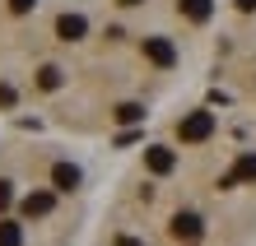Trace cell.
Instances as JSON below:
<instances>
[{"instance_id": "obj_1", "label": "cell", "mask_w": 256, "mask_h": 246, "mask_svg": "<svg viewBox=\"0 0 256 246\" xmlns=\"http://www.w3.org/2000/svg\"><path fill=\"white\" fill-rule=\"evenodd\" d=\"M177 135H182V144H200L214 135V116L210 112H186L182 121H177Z\"/></svg>"}, {"instance_id": "obj_2", "label": "cell", "mask_w": 256, "mask_h": 246, "mask_svg": "<svg viewBox=\"0 0 256 246\" xmlns=\"http://www.w3.org/2000/svg\"><path fill=\"white\" fill-rule=\"evenodd\" d=\"M144 56L154 60L158 70H172L177 65V47H172L168 37H144Z\"/></svg>"}, {"instance_id": "obj_3", "label": "cell", "mask_w": 256, "mask_h": 246, "mask_svg": "<svg viewBox=\"0 0 256 246\" xmlns=\"http://www.w3.org/2000/svg\"><path fill=\"white\" fill-rule=\"evenodd\" d=\"M200 233H205V223H200V214H172V237L177 242H200Z\"/></svg>"}, {"instance_id": "obj_4", "label": "cell", "mask_w": 256, "mask_h": 246, "mask_svg": "<svg viewBox=\"0 0 256 246\" xmlns=\"http://www.w3.org/2000/svg\"><path fill=\"white\" fill-rule=\"evenodd\" d=\"M144 167H149L154 177H168L172 167H177V153L163 149V144H149V149H144Z\"/></svg>"}, {"instance_id": "obj_5", "label": "cell", "mask_w": 256, "mask_h": 246, "mask_svg": "<svg viewBox=\"0 0 256 246\" xmlns=\"http://www.w3.org/2000/svg\"><path fill=\"white\" fill-rule=\"evenodd\" d=\"M84 14H61V19H56V37L61 42H74V37H84Z\"/></svg>"}, {"instance_id": "obj_6", "label": "cell", "mask_w": 256, "mask_h": 246, "mask_svg": "<svg viewBox=\"0 0 256 246\" xmlns=\"http://www.w3.org/2000/svg\"><path fill=\"white\" fill-rule=\"evenodd\" d=\"M42 214H52V191L24 195V219H42Z\"/></svg>"}, {"instance_id": "obj_7", "label": "cell", "mask_w": 256, "mask_h": 246, "mask_svg": "<svg viewBox=\"0 0 256 246\" xmlns=\"http://www.w3.org/2000/svg\"><path fill=\"white\" fill-rule=\"evenodd\" d=\"M52 181H56V191H74V186H80V167L56 163V167H52Z\"/></svg>"}, {"instance_id": "obj_8", "label": "cell", "mask_w": 256, "mask_h": 246, "mask_svg": "<svg viewBox=\"0 0 256 246\" xmlns=\"http://www.w3.org/2000/svg\"><path fill=\"white\" fill-rule=\"evenodd\" d=\"M182 14L191 23H205L210 14H214V5H210V0H182Z\"/></svg>"}, {"instance_id": "obj_9", "label": "cell", "mask_w": 256, "mask_h": 246, "mask_svg": "<svg viewBox=\"0 0 256 246\" xmlns=\"http://www.w3.org/2000/svg\"><path fill=\"white\" fill-rule=\"evenodd\" d=\"M233 186H238V181H256V153H247V158H238V167H233Z\"/></svg>"}, {"instance_id": "obj_10", "label": "cell", "mask_w": 256, "mask_h": 246, "mask_svg": "<svg viewBox=\"0 0 256 246\" xmlns=\"http://www.w3.org/2000/svg\"><path fill=\"white\" fill-rule=\"evenodd\" d=\"M140 116H144L140 102H122V107H116V121H122V126H130V121H140Z\"/></svg>"}, {"instance_id": "obj_11", "label": "cell", "mask_w": 256, "mask_h": 246, "mask_svg": "<svg viewBox=\"0 0 256 246\" xmlns=\"http://www.w3.org/2000/svg\"><path fill=\"white\" fill-rule=\"evenodd\" d=\"M0 246H24V233H19V223H0Z\"/></svg>"}, {"instance_id": "obj_12", "label": "cell", "mask_w": 256, "mask_h": 246, "mask_svg": "<svg viewBox=\"0 0 256 246\" xmlns=\"http://www.w3.org/2000/svg\"><path fill=\"white\" fill-rule=\"evenodd\" d=\"M38 84L42 88H61V70H56V65H42L38 70Z\"/></svg>"}, {"instance_id": "obj_13", "label": "cell", "mask_w": 256, "mask_h": 246, "mask_svg": "<svg viewBox=\"0 0 256 246\" xmlns=\"http://www.w3.org/2000/svg\"><path fill=\"white\" fill-rule=\"evenodd\" d=\"M10 200H14V191H10V181H0V214L10 209Z\"/></svg>"}, {"instance_id": "obj_14", "label": "cell", "mask_w": 256, "mask_h": 246, "mask_svg": "<svg viewBox=\"0 0 256 246\" xmlns=\"http://www.w3.org/2000/svg\"><path fill=\"white\" fill-rule=\"evenodd\" d=\"M33 5H38V0H10V9H14V14H28Z\"/></svg>"}, {"instance_id": "obj_15", "label": "cell", "mask_w": 256, "mask_h": 246, "mask_svg": "<svg viewBox=\"0 0 256 246\" xmlns=\"http://www.w3.org/2000/svg\"><path fill=\"white\" fill-rule=\"evenodd\" d=\"M10 102H14V88H10V84H0V107H10Z\"/></svg>"}, {"instance_id": "obj_16", "label": "cell", "mask_w": 256, "mask_h": 246, "mask_svg": "<svg viewBox=\"0 0 256 246\" xmlns=\"http://www.w3.org/2000/svg\"><path fill=\"white\" fill-rule=\"evenodd\" d=\"M238 9H242V14H252V9H256V0H238Z\"/></svg>"}, {"instance_id": "obj_17", "label": "cell", "mask_w": 256, "mask_h": 246, "mask_svg": "<svg viewBox=\"0 0 256 246\" xmlns=\"http://www.w3.org/2000/svg\"><path fill=\"white\" fill-rule=\"evenodd\" d=\"M116 246H140V242H135V237H116Z\"/></svg>"}, {"instance_id": "obj_18", "label": "cell", "mask_w": 256, "mask_h": 246, "mask_svg": "<svg viewBox=\"0 0 256 246\" xmlns=\"http://www.w3.org/2000/svg\"><path fill=\"white\" fill-rule=\"evenodd\" d=\"M116 5H140V0H116Z\"/></svg>"}]
</instances>
